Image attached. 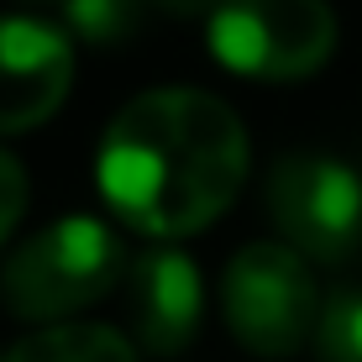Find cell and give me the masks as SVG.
<instances>
[{
	"label": "cell",
	"instance_id": "5b68a950",
	"mask_svg": "<svg viewBox=\"0 0 362 362\" xmlns=\"http://www.w3.org/2000/svg\"><path fill=\"white\" fill-rule=\"evenodd\" d=\"M268 210L299 257L336 263L357 247L362 231V179L341 158L294 153L268 179Z\"/></svg>",
	"mask_w": 362,
	"mask_h": 362
},
{
	"label": "cell",
	"instance_id": "7c38bea8",
	"mask_svg": "<svg viewBox=\"0 0 362 362\" xmlns=\"http://www.w3.org/2000/svg\"><path fill=\"white\" fill-rule=\"evenodd\" d=\"M158 6L179 11V16H199V11H216V6H226V0H158Z\"/></svg>",
	"mask_w": 362,
	"mask_h": 362
},
{
	"label": "cell",
	"instance_id": "30bf717a",
	"mask_svg": "<svg viewBox=\"0 0 362 362\" xmlns=\"http://www.w3.org/2000/svg\"><path fill=\"white\" fill-rule=\"evenodd\" d=\"M136 11H142V0H64L69 32L84 37V42H95V47L127 42L136 32Z\"/></svg>",
	"mask_w": 362,
	"mask_h": 362
},
{
	"label": "cell",
	"instance_id": "52a82bcc",
	"mask_svg": "<svg viewBox=\"0 0 362 362\" xmlns=\"http://www.w3.org/2000/svg\"><path fill=\"white\" fill-rule=\"evenodd\" d=\"M199 268L173 247H153L132 263V331L147 352L173 357L194 341L199 331Z\"/></svg>",
	"mask_w": 362,
	"mask_h": 362
},
{
	"label": "cell",
	"instance_id": "8fae6325",
	"mask_svg": "<svg viewBox=\"0 0 362 362\" xmlns=\"http://www.w3.org/2000/svg\"><path fill=\"white\" fill-rule=\"evenodd\" d=\"M21 210H27V173H21V163L11 153H0V247L16 231Z\"/></svg>",
	"mask_w": 362,
	"mask_h": 362
},
{
	"label": "cell",
	"instance_id": "8992f818",
	"mask_svg": "<svg viewBox=\"0 0 362 362\" xmlns=\"http://www.w3.org/2000/svg\"><path fill=\"white\" fill-rule=\"evenodd\" d=\"M74 47L64 32L0 16V132H32L69 100Z\"/></svg>",
	"mask_w": 362,
	"mask_h": 362
},
{
	"label": "cell",
	"instance_id": "9c48e42d",
	"mask_svg": "<svg viewBox=\"0 0 362 362\" xmlns=\"http://www.w3.org/2000/svg\"><path fill=\"white\" fill-rule=\"evenodd\" d=\"M315 357L320 362H362V289L336 294L315 320Z\"/></svg>",
	"mask_w": 362,
	"mask_h": 362
},
{
	"label": "cell",
	"instance_id": "ba28073f",
	"mask_svg": "<svg viewBox=\"0 0 362 362\" xmlns=\"http://www.w3.org/2000/svg\"><path fill=\"white\" fill-rule=\"evenodd\" d=\"M0 362H136V346L110 326H47L16 341Z\"/></svg>",
	"mask_w": 362,
	"mask_h": 362
},
{
	"label": "cell",
	"instance_id": "6da1fadb",
	"mask_svg": "<svg viewBox=\"0 0 362 362\" xmlns=\"http://www.w3.org/2000/svg\"><path fill=\"white\" fill-rule=\"evenodd\" d=\"M247 132L205 90L132 100L100 142V194L142 236H189L221 216L247 179Z\"/></svg>",
	"mask_w": 362,
	"mask_h": 362
},
{
	"label": "cell",
	"instance_id": "3957f363",
	"mask_svg": "<svg viewBox=\"0 0 362 362\" xmlns=\"http://www.w3.org/2000/svg\"><path fill=\"white\" fill-rule=\"evenodd\" d=\"M231 336L257 357H289L315 336L320 305L305 257L284 242H252L231 257L221 284Z\"/></svg>",
	"mask_w": 362,
	"mask_h": 362
},
{
	"label": "cell",
	"instance_id": "277c9868",
	"mask_svg": "<svg viewBox=\"0 0 362 362\" xmlns=\"http://www.w3.org/2000/svg\"><path fill=\"white\" fill-rule=\"evenodd\" d=\"M331 47L336 16L326 0H226L210 11V53L247 79H305Z\"/></svg>",
	"mask_w": 362,
	"mask_h": 362
},
{
	"label": "cell",
	"instance_id": "7a4b0ae2",
	"mask_svg": "<svg viewBox=\"0 0 362 362\" xmlns=\"http://www.w3.org/2000/svg\"><path fill=\"white\" fill-rule=\"evenodd\" d=\"M121 273H127L121 236L95 216H64L37 231L27 247H16L0 289L21 320H64L105 299Z\"/></svg>",
	"mask_w": 362,
	"mask_h": 362
}]
</instances>
